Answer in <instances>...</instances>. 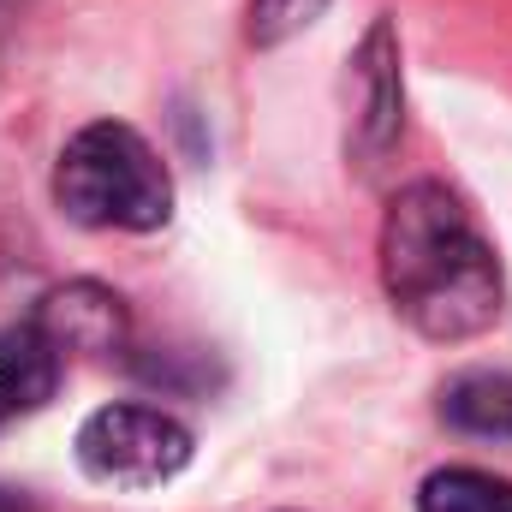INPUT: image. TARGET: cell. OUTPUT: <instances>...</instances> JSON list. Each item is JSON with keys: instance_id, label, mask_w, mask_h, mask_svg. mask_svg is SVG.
Wrapping results in <instances>:
<instances>
[{"instance_id": "obj_4", "label": "cell", "mask_w": 512, "mask_h": 512, "mask_svg": "<svg viewBox=\"0 0 512 512\" xmlns=\"http://www.w3.org/2000/svg\"><path fill=\"white\" fill-rule=\"evenodd\" d=\"M36 328L60 346V352H120L126 346V298L108 286H60L42 298Z\"/></svg>"}, {"instance_id": "obj_2", "label": "cell", "mask_w": 512, "mask_h": 512, "mask_svg": "<svg viewBox=\"0 0 512 512\" xmlns=\"http://www.w3.org/2000/svg\"><path fill=\"white\" fill-rule=\"evenodd\" d=\"M54 203L78 227L102 233H155L173 215V179L161 155L120 120L84 126L54 167Z\"/></svg>"}, {"instance_id": "obj_3", "label": "cell", "mask_w": 512, "mask_h": 512, "mask_svg": "<svg viewBox=\"0 0 512 512\" xmlns=\"http://www.w3.org/2000/svg\"><path fill=\"white\" fill-rule=\"evenodd\" d=\"M78 465L108 489H161L191 465V429L155 405H102L78 429Z\"/></svg>"}, {"instance_id": "obj_6", "label": "cell", "mask_w": 512, "mask_h": 512, "mask_svg": "<svg viewBox=\"0 0 512 512\" xmlns=\"http://www.w3.org/2000/svg\"><path fill=\"white\" fill-rule=\"evenodd\" d=\"M441 417L459 435L512 441V376H501V370H465L459 382H447V393H441Z\"/></svg>"}, {"instance_id": "obj_8", "label": "cell", "mask_w": 512, "mask_h": 512, "mask_svg": "<svg viewBox=\"0 0 512 512\" xmlns=\"http://www.w3.org/2000/svg\"><path fill=\"white\" fill-rule=\"evenodd\" d=\"M328 0H251V42H280L292 30H304Z\"/></svg>"}, {"instance_id": "obj_9", "label": "cell", "mask_w": 512, "mask_h": 512, "mask_svg": "<svg viewBox=\"0 0 512 512\" xmlns=\"http://www.w3.org/2000/svg\"><path fill=\"white\" fill-rule=\"evenodd\" d=\"M0 512H36V507H30L24 489H6V483H0Z\"/></svg>"}, {"instance_id": "obj_1", "label": "cell", "mask_w": 512, "mask_h": 512, "mask_svg": "<svg viewBox=\"0 0 512 512\" xmlns=\"http://www.w3.org/2000/svg\"><path fill=\"white\" fill-rule=\"evenodd\" d=\"M382 286L429 340H471L501 316V262L471 209L435 179H417L387 203Z\"/></svg>"}, {"instance_id": "obj_7", "label": "cell", "mask_w": 512, "mask_h": 512, "mask_svg": "<svg viewBox=\"0 0 512 512\" xmlns=\"http://www.w3.org/2000/svg\"><path fill=\"white\" fill-rule=\"evenodd\" d=\"M417 512H512V483L495 471L453 465L417 489Z\"/></svg>"}, {"instance_id": "obj_5", "label": "cell", "mask_w": 512, "mask_h": 512, "mask_svg": "<svg viewBox=\"0 0 512 512\" xmlns=\"http://www.w3.org/2000/svg\"><path fill=\"white\" fill-rule=\"evenodd\" d=\"M60 358H66V352H60L36 322L0 334V429L18 423V417H30V411H42V405L54 399V387H60Z\"/></svg>"}]
</instances>
